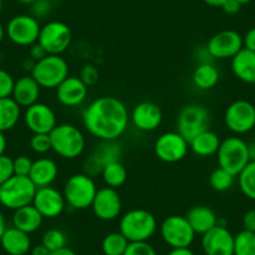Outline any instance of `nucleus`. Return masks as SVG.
Instances as JSON below:
<instances>
[{
    "label": "nucleus",
    "mask_w": 255,
    "mask_h": 255,
    "mask_svg": "<svg viewBox=\"0 0 255 255\" xmlns=\"http://www.w3.org/2000/svg\"><path fill=\"white\" fill-rule=\"evenodd\" d=\"M89 88L82 82L79 77H68L55 89L56 99L67 108H77L87 100Z\"/></svg>",
    "instance_id": "412c9836"
},
{
    "label": "nucleus",
    "mask_w": 255,
    "mask_h": 255,
    "mask_svg": "<svg viewBox=\"0 0 255 255\" xmlns=\"http://www.w3.org/2000/svg\"><path fill=\"white\" fill-rule=\"evenodd\" d=\"M51 13V1L50 0H35L31 4V14L34 18L40 20L45 19Z\"/></svg>",
    "instance_id": "79ce46f5"
},
{
    "label": "nucleus",
    "mask_w": 255,
    "mask_h": 255,
    "mask_svg": "<svg viewBox=\"0 0 255 255\" xmlns=\"http://www.w3.org/2000/svg\"><path fill=\"white\" fill-rule=\"evenodd\" d=\"M218 164L220 168L229 171L234 176L248 165L250 160L248 143L238 135L229 136L220 143L217 153Z\"/></svg>",
    "instance_id": "0eeeda50"
},
{
    "label": "nucleus",
    "mask_w": 255,
    "mask_h": 255,
    "mask_svg": "<svg viewBox=\"0 0 255 255\" xmlns=\"http://www.w3.org/2000/svg\"><path fill=\"white\" fill-rule=\"evenodd\" d=\"M68 238L63 230L58 229V228H51V229L46 230L41 238V244L45 248H48L49 252H55V250L63 249L67 247Z\"/></svg>",
    "instance_id": "c9c22d12"
},
{
    "label": "nucleus",
    "mask_w": 255,
    "mask_h": 255,
    "mask_svg": "<svg viewBox=\"0 0 255 255\" xmlns=\"http://www.w3.org/2000/svg\"><path fill=\"white\" fill-rule=\"evenodd\" d=\"M212 123V114L205 105L188 104L179 112L176 119V131L185 139L190 141L203 131L208 130Z\"/></svg>",
    "instance_id": "423d86ee"
},
{
    "label": "nucleus",
    "mask_w": 255,
    "mask_h": 255,
    "mask_svg": "<svg viewBox=\"0 0 255 255\" xmlns=\"http://www.w3.org/2000/svg\"><path fill=\"white\" fill-rule=\"evenodd\" d=\"M129 242L120 232H113L105 235L102 242V250L104 255H124Z\"/></svg>",
    "instance_id": "2f4dec72"
},
{
    "label": "nucleus",
    "mask_w": 255,
    "mask_h": 255,
    "mask_svg": "<svg viewBox=\"0 0 255 255\" xmlns=\"http://www.w3.org/2000/svg\"><path fill=\"white\" fill-rule=\"evenodd\" d=\"M225 0H204V3L208 4L210 6H214V8H220V6L224 4Z\"/></svg>",
    "instance_id": "6e6d98bb"
},
{
    "label": "nucleus",
    "mask_w": 255,
    "mask_h": 255,
    "mask_svg": "<svg viewBox=\"0 0 255 255\" xmlns=\"http://www.w3.org/2000/svg\"><path fill=\"white\" fill-rule=\"evenodd\" d=\"M73 35L69 26L63 21L51 20L40 28L38 43L48 55H61L69 49Z\"/></svg>",
    "instance_id": "1a4fd4ad"
},
{
    "label": "nucleus",
    "mask_w": 255,
    "mask_h": 255,
    "mask_svg": "<svg viewBox=\"0 0 255 255\" xmlns=\"http://www.w3.org/2000/svg\"><path fill=\"white\" fill-rule=\"evenodd\" d=\"M46 55H48V53H46L45 49H44L38 41H36L35 44H33L31 46H29V58L33 59L35 63L45 58Z\"/></svg>",
    "instance_id": "c03bdc74"
},
{
    "label": "nucleus",
    "mask_w": 255,
    "mask_h": 255,
    "mask_svg": "<svg viewBox=\"0 0 255 255\" xmlns=\"http://www.w3.org/2000/svg\"><path fill=\"white\" fill-rule=\"evenodd\" d=\"M124 255H158V253L148 242H139L129 243Z\"/></svg>",
    "instance_id": "4c0bfd02"
},
{
    "label": "nucleus",
    "mask_w": 255,
    "mask_h": 255,
    "mask_svg": "<svg viewBox=\"0 0 255 255\" xmlns=\"http://www.w3.org/2000/svg\"><path fill=\"white\" fill-rule=\"evenodd\" d=\"M23 118L26 128L33 134H50L58 125L55 112L45 103L38 102L25 108Z\"/></svg>",
    "instance_id": "f3484780"
},
{
    "label": "nucleus",
    "mask_w": 255,
    "mask_h": 255,
    "mask_svg": "<svg viewBox=\"0 0 255 255\" xmlns=\"http://www.w3.org/2000/svg\"><path fill=\"white\" fill-rule=\"evenodd\" d=\"M30 255H50V252L43 244H38L35 247H31Z\"/></svg>",
    "instance_id": "09e8293b"
},
{
    "label": "nucleus",
    "mask_w": 255,
    "mask_h": 255,
    "mask_svg": "<svg viewBox=\"0 0 255 255\" xmlns=\"http://www.w3.org/2000/svg\"><path fill=\"white\" fill-rule=\"evenodd\" d=\"M6 220H5V217H4L3 212L0 210V239H1V237H3L4 232H5L6 229Z\"/></svg>",
    "instance_id": "5fc2aeb1"
},
{
    "label": "nucleus",
    "mask_w": 255,
    "mask_h": 255,
    "mask_svg": "<svg viewBox=\"0 0 255 255\" xmlns=\"http://www.w3.org/2000/svg\"><path fill=\"white\" fill-rule=\"evenodd\" d=\"M40 28L38 19L30 14H20L9 20L5 34L15 45L31 46L38 41Z\"/></svg>",
    "instance_id": "f8f14e48"
},
{
    "label": "nucleus",
    "mask_w": 255,
    "mask_h": 255,
    "mask_svg": "<svg viewBox=\"0 0 255 255\" xmlns=\"http://www.w3.org/2000/svg\"><path fill=\"white\" fill-rule=\"evenodd\" d=\"M14 83H15L14 78L6 70L0 69V99L11 97Z\"/></svg>",
    "instance_id": "a19ab883"
},
{
    "label": "nucleus",
    "mask_w": 255,
    "mask_h": 255,
    "mask_svg": "<svg viewBox=\"0 0 255 255\" xmlns=\"http://www.w3.org/2000/svg\"><path fill=\"white\" fill-rule=\"evenodd\" d=\"M21 117V108L13 98L0 99V131L11 130Z\"/></svg>",
    "instance_id": "c756f323"
},
{
    "label": "nucleus",
    "mask_w": 255,
    "mask_h": 255,
    "mask_svg": "<svg viewBox=\"0 0 255 255\" xmlns=\"http://www.w3.org/2000/svg\"><path fill=\"white\" fill-rule=\"evenodd\" d=\"M40 85L31 75H23L15 80L11 98L20 105V108H28L39 102Z\"/></svg>",
    "instance_id": "4be33fe9"
},
{
    "label": "nucleus",
    "mask_w": 255,
    "mask_h": 255,
    "mask_svg": "<svg viewBox=\"0 0 255 255\" xmlns=\"http://www.w3.org/2000/svg\"><path fill=\"white\" fill-rule=\"evenodd\" d=\"M242 4L238 1V0H225L224 4H223L220 8L223 9L225 14H229V15H235L240 11L242 9Z\"/></svg>",
    "instance_id": "49530a36"
},
{
    "label": "nucleus",
    "mask_w": 255,
    "mask_h": 255,
    "mask_svg": "<svg viewBox=\"0 0 255 255\" xmlns=\"http://www.w3.org/2000/svg\"><path fill=\"white\" fill-rule=\"evenodd\" d=\"M79 78L88 88L93 87L99 80V70L93 64H85L82 70H80Z\"/></svg>",
    "instance_id": "58836bf2"
},
{
    "label": "nucleus",
    "mask_w": 255,
    "mask_h": 255,
    "mask_svg": "<svg viewBox=\"0 0 255 255\" xmlns=\"http://www.w3.org/2000/svg\"><path fill=\"white\" fill-rule=\"evenodd\" d=\"M220 143L222 140H220L219 135L215 131L208 129V130L198 134L193 140L189 141V149L197 156L208 158V156L217 155Z\"/></svg>",
    "instance_id": "cd10ccee"
},
{
    "label": "nucleus",
    "mask_w": 255,
    "mask_h": 255,
    "mask_svg": "<svg viewBox=\"0 0 255 255\" xmlns=\"http://www.w3.org/2000/svg\"><path fill=\"white\" fill-rule=\"evenodd\" d=\"M243 229L255 233V209L248 210L243 217Z\"/></svg>",
    "instance_id": "a18cd8bd"
},
{
    "label": "nucleus",
    "mask_w": 255,
    "mask_h": 255,
    "mask_svg": "<svg viewBox=\"0 0 255 255\" xmlns=\"http://www.w3.org/2000/svg\"><path fill=\"white\" fill-rule=\"evenodd\" d=\"M238 184L243 194L250 200L255 202V160L248 163V165L238 174Z\"/></svg>",
    "instance_id": "473e14b6"
},
{
    "label": "nucleus",
    "mask_w": 255,
    "mask_h": 255,
    "mask_svg": "<svg viewBox=\"0 0 255 255\" xmlns=\"http://www.w3.org/2000/svg\"><path fill=\"white\" fill-rule=\"evenodd\" d=\"M224 123L237 135L249 133L255 128V105L248 100H235L225 109Z\"/></svg>",
    "instance_id": "9b49d317"
},
{
    "label": "nucleus",
    "mask_w": 255,
    "mask_h": 255,
    "mask_svg": "<svg viewBox=\"0 0 255 255\" xmlns=\"http://www.w3.org/2000/svg\"><path fill=\"white\" fill-rule=\"evenodd\" d=\"M130 122L138 130L144 133L156 130L163 122L161 108L153 102L139 103L131 110Z\"/></svg>",
    "instance_id": "aec40b11"
},
{
    "label": "nucleus",
    "mask_w": 255,
    "mask_h": 255,
    "mask_svg": "<svg viewBox=\"0 0 255 255\" xmlns=\"http://www.w3.org/2000/svg\"><path fill=\"white\" fill-rule=\"evenodd\" d=\"M123 148L118 140L102 141L83 164V173L90 176H97L102 174L103 169L114 161H119L122 156Z\"/></svg>",
    "instance_id": "4468645a"
},
{
    "label": "nucleus",
    "mask_w": 255,
    "mask_h": 255,
    "mask_svg": "<svg viewBox=\"0 0 255 255\" xmlns=\"http://www.w3.org/2000/svg\"><path fill=\"white\" fill-rule=\"evenodd\" d=\"M33 166V160L26 155H19L13 159V168L14 175L19 176H29Z\"/></svg>",
    "instance_id": "ea45409f"
},
{
    "label": "nucleus",
    "mask_w": 255,
    "mask_h": 255,
    "mask_svg": "<svg viewBox=\"0 0 255 255\" xmlns=\"http://www.w3.org/2000/svg\"><path fill=\"white\" fill-rule=\"evenodd\" d=\"M29 144L34 153L41 154V155L51 150V141L49 134H33Z\"/></svg>",
    "instance_id": "e433bc0d"
},
{
    "label": "nucleus",
    "mask_w": 255,
    "mask_h": 255,
    "mask_svg": "<svg viewBox=\"0 0 255 255\" xmlns=\"http://www.w3.org/2000/svg\"><path fill=\"white\" fill-rule=\"evenodd\" d=\"M158 222L150 212L145 209L128 210L119 222V232L129 243L148 242L156 233Z\"/></svg>",
    "instance_id": "7ed1b4c3"
},
{
    "label": "nucleus",
    "mask_w": 255,
    "mask_h": 255,
    "mask_svg": "<svg viewBox=\"0 0 255 255\" xmlns=\"http://www.w3.org/2000/svg\"><path fill=\"white\" fill-rule=\"evenodd\" d=\"M43 220V215L36 210V208L33 204L25 205V207L14 210L13 218H11L13 227L18 228L19 230L29 235L40 229Z\"/></svg>",
    "instance_id": "bb28decb"
},
{
    "label": "nucleus",
    "mask_w": 255,
    "mask_h": 255,
    "mask_svg": "<svg viewBox=\"0 0 255 255\" xmlns=\"http://www.w3.org/2000/svg\"><path fill=\"white\" fill-rule=\"evenodd\" d=\"M243 46L255 53V28H252L243 36Z\"/></svg>",
    "instance_id": "de8ad7c7"
},
{
    "label": "nucleus",
    "mask_w": 255,
    "mask_h": 255,
    "mask_svg": "<svg viewBox=\"0 0 255 255\" xmlns=\"http://www.w3.org/2000/svg\"><path fill=\"white\" fill-rule=\"evenodd\" d=\"M31 204L43 215V218H48V219L58 218L59 215L63 214L67 208L63 191H59L51 185L36 189L35 197Z\"/></svg>",
    "instance_id": "6ab92c4d"
},
{
    "label": "nucleus",
    "mask_w": 255,
    "mask_h": 255,
    "mask_svg": "<svg viewBox=\"0 0 255 255\" xmlns=\"http://www.w3.org/2000/svg\"><path fill=\"white\" fill-rule=\"evenodd\" d=\"M160 235L166 245L174 248H190L195 239V232L183 215H170L160 224Z\"/></svg>",
    "instance_id": "9d476101"
},
{
    "label": "nucleus",
    "mask_w": 255,
    "mask_h": 255,
    "mask_svg": "<svg viewBox=\"0 0 255 255\" xmlns=\"http://www.w3.org/2000/svg\"><path fill=\"white\" fill-rule=\"evenodd\" d=\"M51 3H53V1H59V0H50Z\"/></svg>",
    "instance_id": "680f3d73"
},
{
    "label": "nucleus",
    "mask_w": 255,
    "mask_h": 255,
    "mask_svg": "<svg viewBox=\"0 0 255 255\" xmlns=\"http://www.w3.org/2000/svg\"><path fill=\"white\" fill-rule=\"evenodd\" d=\"M30 75L40 88L56 89L61 82L69 77V64L61 55H46L36 61Z\"/></svg>",
    "instance_id": "6e6552de"
},
{
    "label": "nucleus",
    "mask_w": 255,
    "mask_h": 255,
    "mask_svg": "<svg viewBox=\"0 0 255 255\" xmlns=\"http://www.w3.org/2000/svg\"><path fill=\"white\" fill-rule=\"evenodd\" d=\"M168 255H195L190 248H174Z\"/></svg>",
    "instance_id": "8fccbe9b"
},
{
    "label": "nucleus",
    "mask_w": 255,
    "mask_h": 255,
    "mask_svg": "<svg viewBox=\"0 0 255 255\" xmlns=\"http://www.w3.org/2000/svg\"><path fill=\"white\" fill-rule=\"evenodd\" d=\"M202 249L205 255H234V235L227 225H215L202 235Z\"/></svg>",
    "instance_id": "a211bd4d"
},
{
    "label": "nucleus",
    "mask_w": 255,
    "mask_h": 255,
    "mask_svg": "<svg viewBox=\"0 0 255 255\" xmlns=\"http://www.w3.org/2000/svg\"><path fill=\"white\" fill-rule=\"evenodd\" d=\"M16 1H18V3H20V4H26V5H31V4H33L34 1H35V0H16Z\"/></svg>",
    "instance_id": "13d9d810"
},
{
    "label": "nucleus",
    "mask_w": 255,
    "mask_h": 255,
    "mask_svg": "<svg viewBox=\"0 0 255 255\" xmlns=\"http://www.w3.org/2000/svg\"><path fill=\"white\" fill-rule=\"evenodd\" d=\"M90 208L98 219L112 222L122 214L123 202L117 189L104 186L98 189Z\"/></svg>",
    "instance_id": "dca6fc26"
},
{
    "label": "nucleus",
    "mask_w": 255,
    "mask_h": 255,
    "mask_svg": "<svg viewBox=\"0 0 255 255\" xmlns=\"http://www.w3.org/2000/svg\"><path fill=\"white\" fill-rule=\"evenodd\" d=\"M0 245L8 255H28L31 250V239L18 228L8 227L0 239Z\"/></svg>",
    "instance_id": "5701e85b"
},
{
    "label": "nucleus",
    "mask_w": 255,
    "mask_h": 255,
    "mask_svg": "<svg viewBox=\"0 0 255 255\" xmlns=\"http://www.w3.org/2000/svg\"><path fill=\"white\" fill-rule=\"evenodd\" d=\"M4 36H5V28L3 26V24L0 23V44L3 41Z\"/></svg>",
    "instance_id": "4d7b16f0"
},
{
    "label": "nucleus",
    "mask_w": 255,
    "mask_h": 255,
    "mask_svg": "<svg viewBox=\"0 0 255 255\" xmlns=\"http://www.w3.org/2000/svg\"><path fill=\"white\" fill-rule=\"evenodd\" d=\"M230 67L232 72L240 82L245 84H255V53L243 48L233 56Z\"/></svg>",
    "instance_id": "393cba45"
},
{
    "label": "nucleus",
    "mask_w": 255,
    "mask_h": 255,
    "mask_svg": "<svg viewBox=\"0 0 255 255\" xmlns=\"http://www.w3.org/2000/svg\"><path fill=\"white\" fill-rule=\"evenodd\" d=\"M235 176L230 174L229 171L224 170L223 168H217L210 173L209 175V184L212 189L218 193H224L229 190L234 184Z\"/></svg>",
    "instance_id": "f704fd0d"
},
{
    "label": "nucleus",
    "mask_w": 255,
    "mask_h": 255,
    "mask_svg": "<svg viewBox=\"0 0 255 255\" xmlns=\"http://www.w3.org/2000/svg\"><path fill=\"white\" fill-rule=\"evenodd\" d=\"M205 48L213 59H218V60L232 59L244 48L243 36L238 31L230 30V29L218 31L208 40Z\"/></svg>",
    "instance_id": "2eb2a0df"
},
{
    "label": "nucleus",
    "mask_w": 255,
    "mask_h": 255,
    "mask_svg": "<svg viewBox=\"0 0 255 255\" xmlns=\"http://www.w3.org/2000/svg\"><path fill=\"white\" fill-rule=\"evenodd\" d=\"M234 255H255V233L243 229L235 235Z\"/></svg>",
    "instance_id": "72a5a7b5"
},
{
    "label": "nucleus",
    "mask_w": 255,
    "mask_h": 255,
    "mask_svg": "<svg viewBox=\"0 0 255 255\" xmlns=\"http://www.w3.org/2000/svg\"><path fill=\"white\" fill-rule=\"evenodd\" d=\"M83 124L90 135L100 141L118 140L127 131L130 113L115 97H99L82 113Z\"/></svg>",
    "instance_id": "f257e3e1"
},
{
    "label": "nucleus",
    "mask_w": 255,
    "mask_h": 255,
    "mask_svg": "<svg viewBox=\"0 0 255 255\" xmlns=\"http://www.w3.org/2000/svg\"><path fill=\"white\" fill-rule=\"evenodd\" d=\"M189 224L191 225L195 234H205L212 228L218 225L219 218L217 217L214 210L208 205H194L188 210L185 214Z\"/></svg>",
    "instance_id": "b1692460"
},
{
    "label": "nucleus",
    "mask_w": 255,
    "mask_h": 255,
    "mask_svg": "<svg viewBox=\"0 0 255 255\" xmlns=\"http://www.w3.org/2000/svg\"><path fill=\"white\" fill-rule=\"evenodd\" d=\"M14 175L13 159L8 155H0V185H3L6 180Z\"/></svg>",
    "instance_id": "37998d69"
},
{
    "label": "nucleus",
    "mask_w": 255,
    "mask_h": 255,
    "mask_svg": "<svg viewBox=\"0 0 255 255\" xmlns=\"http://www.w3.org/2000/svg\"><path fill=\"white\" fill-rule=\"evenodd\" d=\"M34 67H35V61H34L33 59L28 58L23 61V68H24V70H26V72L31 73L33 72Z\"/></svg>",
    "instance_id": "603ef678"
},
{
    "label": "nucleus",
    "mask_w": 255,
    "mask_h": 255,
    "mask_svg": "<svg viewBox=\"0 0 255 255\" xmlns=\"http://www.w3.org/2000/svg\"><path fill=\"white\" fill-rule=\"evenodd\" d=\"M50 255H78V254L73 249L65 247V248H63V249H59V250H55V252H51Z\"/></svg>",
    "instance_id": "3c124183"
},
{
    "label": "nucleus",
    "mask_w": 255,
    "mask_h": 255,
    "mask_svg": "<svg viewBox=\"0 0 255 255\" xmlns=\"http://www.w3.org/2000/svg\"><path fill=\"white\" fill-rule=\"evenodd\" d=\"M238 1H239V3L242 4V5H245V4H249L250 1H252V0H238Z\"/></svg>",
    "instance_id": "bf43d9fd"
},
{
    "label": "nucleus",
    "mask_w": 255,
    "mask_h": 255,
    "mask_svg": "<svg viewBox=\"0 0 255 255\" xmlns=\"http://www.w3.org/2000/svg\"><path fill=\"white\" fill-rule=\"evenodd\" d=\"M1 9H3V0H0V13H1Z\"/></svg>",
    "instance_id": "052dcab7"
},
{
    "label": "nucleus",
    "mask_w": 255,
    "mask_h": 255,
    "mask_svg": "<svg viewBox=\"0 0 255 255\" xmlns=\"http://www.w3.org/2000/svg\"><path fill=\"white\" fill-rule=\"evenodd\" d=\"M98 186L93 176L77 173L67 180L63 189L65 203L74 210H84L92 207Z\"/></svg>",
    "instance_id": "20e7f679"
},
{
    "label": "nucleus",
    "mask_w": 255,
    "mask_h": 255,
    "mask_svg": "<svg viewBox=\"0 0 255 255\" xmlns=\"http://www.w3.org/2000/svg\"><path fill=\"white\" fill-rule=\"evenodd\" d=\"M219 70L213 63L198 64L191 75L193 83L200 90L213 89L219 82Z\"/></svg>",
    "instance_id": "c85d7f7f"
},
{
    "label": "nucleus",
    "mask_w": 255,
    "mask_h": 255,
    "mask_svg": "<svg viewBox=\"0 0 255 255\" xmlns=\"http://www.w3.org/2000/svg\"><path fill=\"white\" fill-rule=\"evenodd\" d=\"M36 189L29 176L13 175L3 185H0V205L14 212L31 204Z\"/></svg>",
    "instance_id": "39448f33"
},
{
    "label": "nucleus",
    "mask_w": 255,
    "mask_h": 255,
    "mask_svg": "<svg viewBox=\"0 0 255 255\" xmlns=\"http://www.w3.org/2000/svg\"><path fill=\"white\" fill-rule=\"evenodd\" d=\"M102 178L104 180L105 185L109 188L118 189L125 184L128 179V171L127 168L123 165L119 161H114V163L109 164L105 166L102 171Z\"/></svg>",
    "instance_id": "7c9ffc66"
},
{
    "label": "nucleus",
    "mask_w": 255,
    "mask_h": 255,
    "mask_svg": "<svg viewBox=\"0 0 255 255\" xmlns=\"http://www.w3.org/2000/svg\"><path fill=\"white\" fill-rule=\"evenodd\" d=\"M59 174L58 164L50 158H39L33 161L29 178L36 188L49 186L56 180Z\"/></svg>",
    "instance_id": "a878e982"
},
{
    "label": "nucleus",
    "mask_w": 255,
    "mask_h": 255,
    "mask_svg": "<svg viewBox=\"0 0 255 255\" xmlns=\"http://www.w3.org/2000/svg\"><path fill=\"white\" fill-rule=\"evenodd\" d=\"M189 143L178 131H166L154 143V153L159 160L174 164L181 161L189 153Z\"/></svg>",
    "instance_id": "ddd939ff"
},
{
    "label": "nucleus",
    "mask_w": 255,
    "mask_h": 255,
    "mask_svg": "<svg viewBox=\"0 0 255 255\" xmlns=\"http://www.w3.org/2000/svg\"><path fill=\"white\" fill-rule=\"evenodd\" d=\"M6 138L3 131H0V155H4L6 150Z\"/></svg>",
    "instance_id": "864d4df0"
},
{
    "label": "nucleus",
    "mask_w": 255,
    "mask_h": 255,
    "mask_svg": "<svg viewBox=\"0 0 255 255\" xmlns=\"http://www.w3.org/2000/svg\"><path fill=\"white\" fill-rule=\"evenodd\" d=\"M51 150L64 159H77L84 153L87 140L79 128L73 124H58L49 134Z\"/></svg>",
    "instance_id": "f03ea898"
}]
</instances>
